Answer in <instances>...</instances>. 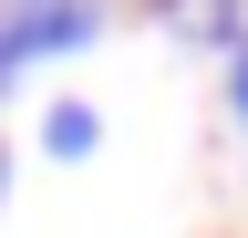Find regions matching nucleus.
<instances>
[{"instance_id":"nucleus-2","label":"nucleus","mask_w":248,"mask_h":238,"mask_svg":"<svg viewBox=\"0 0 248 238\" xmlns=\"http://www.w3.org/2000/svg\"><path fill=\"white\" fill-rule=\"evenodd\" d=\"M93 135H104L93 104H52V114H42V145H52V156H93Z\"/></svg>"},{"instance_id":"nucleus-3","label":"nucleus","mask_w":248,"mask_h":238,"mask_svg":"<svg viewBox=\"0 0 248 238\" xmlns=\"http://www.w3.org/2000/svg\"><path fill=\"white\" fill-rule=\"evenodd\" d=\"M228 104H238V114H248V52H238V73H228Z\"/></svg>"},{"instance_id":"nucleus-4","label":"nucleus","mask_w":248,"mask_h":238,"mask_svg":"<svg viewBox=\"0 0 248 238\" xmlns=\"http://www.w3.org/2000/svg\"><path fill=\"white\" fill-rule=\"evenodd\" d=\"M0 187H11V156H0Z\"/></svg>"},{"instance_id":"nucleus-1","label":"nucleus","mask_w":248,"mask_h":238,"mask_svg":"<svg viewBox=\"0 0 248 238\" xmlns=\"http://www.w3.org/2000/svg\"><path fill=\"white\" fill-rule=\"evenodd\" d=\"M93 32H104V0H0V94L21 83V63L83 52Z\"/></svg>"}]
</instances>
